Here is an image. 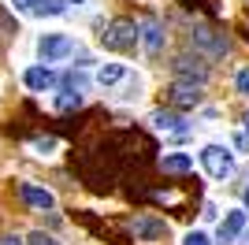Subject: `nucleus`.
I'll return each mask as SVG.
<instances>
[{
  "label": "nucleus",
  "instance_id": "nucleus-18",
  "mask_svg": "<svg viewBox=\"0 0 249 245\" xmlns=\"http://www.w3.org/2000/svg\"><path fill=\"white\" fill-rule=\"evenodd\" d=\"M63 82H67V89H78V93H82V89H86V82H89V78H86L82 71H71V74H67Z\"/></svg>",
  "mask_w": 249,
  "mask_h": 245
},
{
  "label": "nucleus",
  "instance_id": "nucleus-10",
  "mask_svg": "<svg viewBox=\"0 0 249 245\" xmlns=\"http://www.w3.org/2000/svg\"><path fill=\"white\" fill-rule=\"evenodd\" d=\"M167 93H171V101L182 104V108H197V104H201V86H197V82H182V78H178Z\"/></svg>",
  "mask_w": 249,
  "mask_h": 245
},
{
  "label": "nucleus",
  "instance_id": "nucleus-15",
  "mask_svg": "<svg viewBox=\"0 0 249 245\" xmlns=\"http://www.w3.org/2000/svg\"><path fill=\"white\" fill-rule=\"evenodd\" d=\"M34 15H63L67 11V0H34Z\"/></svg>",
  "mask_w": 249,
  "mask_h": 245
},
{
  "label": "nucleus",
  "instance_id": "nucleus-24",
  "mask_svg": "<svg viewBox=\"0 0 249 245\" xmlns=\"http://www.w3.org/2000/svg\"><path fill=\"white\" fill-rule=\"evenodd\" d=\"M238 238H242V245H249V234H246V230H242V234H238Z\"/></svg>",
  "mask_w": 249,
  "mask_h": 245
},
{
  "label": "nucleus",
  "instance_id": "nucleus-5",
  "mask_svg": "<svg viewBox=\"0 0 249 245\" xmlns=\"http://www.w3.org/2000/svg\"><path fill=\"white\" fill-rule=\"evenodd\" d=\"M138 34H142L138 41H142V49H145V56H153V60H156V56L164 52V45H167V37H164V26H160L156 19H145Z\"/></svg>",
  "mask_w": 249,
  "mask_h": 245
},
{
  "label": "nucleus",
  "instance_id": "nucleus-7",
  "mask_svg": "<svg viewBox=\"0 0 249 245\" xmlns=\"http://www.w3.org/2000/svg\"><path fill=\"white\" fill-rule=\"evenodd\" d=\"M19 193H22V201L30 204L34 212H52V208H56V197H52L49 190H41V186H34V182H22Z\"/></svg>",
  "mask_w": 249,
  "mask_h": 245
},
{
  "label": "nucleus",
  "instance_id": "nucleus-21",
  "mask_svg": "<svg viewBox=\"0 0 249 245\" xmlns=\"http://www.w3.org/2000/svg\"><path fill=\"white\" fill-rule=\"evenodd\" d=\"M26 245H60V242H52V238L45 234V230H34V234L26 238Z\"/></svg>",
  "mask_w": 249,
  "mask_h": 245
},
{
  "label": "nucleus",
  "instance_id": "nucleus-25",
  "mask_svg": "<svg viewBox=\"0 0 249 245\" xmlns=\"http://www.w3.org/2000/svg\"><path fill=\"white\" fill-rule=\"evenodd\" d=\"M242 201H246V212H249V186H246V197H242Z\"/></svg>",
  "mask_w": 249,
  "mask_h": 245
},
{
  "label": "nucleus",
  "instance_id": "nucleus-4",
  "mask_svg": "<svg viewBox=\"0 0 249 245\" xmlns=\"http://www.w3.org/2000/svg\"><path fill=\"white\" fill-rule=\"evenodd\" d=\"M190 41H194V49L205 52V56H227V37L216 30H208V26H194V34H190Z\"/></svg>",
  "mask_w": 249,
  "mask_h": 245
},
{
  "label": "nucleus",
  "instance_id": "nucleus-20",
  "mask_svg": "<svg viewBox=\"0 0 249 245\" xmlns=\"http://www.w3.org/2000/svg\"><path fill=\"white\" fill-rule=\"evenodd\" d=\"M234 89H238V93H246V97H249V67H242V71L234 74Z\"/></svg>",
  "mask_w": 249,
  "mask_h": 245
},
{
  "label": "nucleus",
  "instance_id": "nucleus-22",
  "mask_svg": "<svg viewBox=\"0 0 249 245\" xmlns=\"http://www.w3.org/2000/svg\"><path fill=\"white\" fill-rule=\"evenodd\" d=\"M11 8H19V11H30V8H34V0H11Z\"/></svg>",
  "mask_w": 249,
  "mask_h": 245
},
{
  "label": "nucleus",
  "instance_id": "nucleus-11",
  "mask_svg": "<svg viewBox=\"0 0 249 245\" xmlns=\"http://www.w3.org/2000/svg\"><path fill=\"white\" fill-rule=\"evenodd\" d=\"M134 234L142 238V242H160V238H167V223H164V219H149V215H142V219H134Z\"/></svg>",
  "mask_w": 249,
  "mask_h": 245
},
{
  "label": "nucleus",
  "instance_id": "nucleus-2",
  "mask_svg": "<svg viewBox=\"0 0 249 245\" xmlns=\"http://www.w3.org/2000/svg\"><path fill=\"white\" fill-rule=\"evenodd\" d=\"M74 37L71 34H60V30H49L37 37V56H41V63H60L67 60V56H74Z\"/></svg>",
  "mask_w": 249,
  "mask_h": 245
},
{
  "label": "nucleus",
  "instance_id": "nucleus-26",
  "mask_svg": "<svg viewBox=\"0 0 249 245\" xmlns=\"http://www.w3.org/2000/svg\"><path fill=\"white\" fill-rule=\"evenodd\" d=\"M67 4H93V0H67Z\"/></svg>",
  "mask_w": 249,
  "mask_h": 245
},
{
  "label": "nucleus",
  "instance_id": "nucleus-27",
  "mask_svg": "<svg viewBox=\"0 0 249 245\" xmlns=\"http://www.w3.org/2000/svg\"><path fill=\"white\" fill-rule=\"evenodd\" d=\"M246 130H249V115H246Z\"/></svg>",
  "mask_w": 249,
  "mask_h": 245
},
{
  "label": "nucleus",
  "instance_id": "nucleus-12",
  "mask_svg": "<svg viewBox=\"0 0 249 245\" xmlns=\"http://www.w3.org/2000/svg\"><path fill=\"white\" fill-rule=\"evenodd\" d=\"M149 122H153L156 130H164V134H186V122L178 119L175 112H153Z\"/></svg>",
  "mask_w": 249,
  "mask_h": 245
},
{
  "label": "nucleus",
  "instance_id": "nucleus-19",
  "mask_svg": "<svg viewBox=\"0 0 249 245\" xmlns=\"http://www.w3.org/2000/svg\"><path fill=\"white\" fill-rule=\"evenodd\" d=\"M182 245H212V238H208L205 230H190V234L182 238Z\"/></svg>",
  "mask_w": 249,
  "mask_h": 245
},
{
  "label": "nucleus",
  "instance_id": "nucleus-6",
  "mask_svg": "<svg viewBox=\"0 0 249 245\" xmlns=\"http://www.w3.org/2000/svg\"><path fill=\"white\" fill-rule=\"evenodd\" d=\"M171 67H175V74L182 82H197V86H205V82H208V67L197 60V56H194V60H190V56H178Z\"/></svg>",
  "mask_w": 249,
  "mask_h": 245
},
{
  "label": "nucleus",
  "instance_id": "nucleus-14",
  "mask_svg": "<svg viewBox=\"0 0 249 245\" xmlns=\"http://www.w3.org/2000/svg\"><path fill=\"white\" fill-rule=\"evenodd\" d=\"M160 167H164L167 175H182V171H190V167H194V160H190L186 153H167L164 160H160Z\"/></svg>",
  "mask_w": 249,
  "mask_h": 245
},
{
  "label": "nucleus",
  "instance_id": "nucleus-17",
  "mask_svg": "<svg viewBox=\"0 0 249 245\" xmlns=\"http://www.w3.org/2000/svg\"><path fill=\"white\" fill-rule=\"evenodd\" d=\"M30 149H34L37 156H52L56 149H60V141H56V138H37V141H34Z\"/></svg>",
  "mask_w": 249,
  "mask_h": 245
},
{
  "label": "nucleus",
  "instance_id": "nucleus-13",
  "mask_svg": "<svg viewBox=\"0 0 249 245\" xmlns=\"http://www.w3.org/2000/svg\"><path fill=\"white\" fill-rule=\"evenodd\" d=\"M93 78L101 82V86H115V82L126 78V67H123V63H104V67H97Z\"/></svg>",
  "mask_w": 249,
  "mask_h": 245
},
{
  "label": "nucleus",
  "instance_id": "nucleus-9",
  "mask_svg": "<svg viewBox=\"0 0 249 245\" xmlns=\"http://www.w3.org/2000/svg\"><path fill=\"white\" fill-rule=\"evenodd\" d=\"M242 230H246V208H231L219 219V242H234Z\"/></svg>",
  "mask_w": 249,
  "mask_h": 245
},
{
  "label": "nucleus",
  "instance_id": "nucleus-23",
  "mask_svg": "<svg viewBox=\"0 0 249 245\" xmlns=\"http://www.w3.org/2000/svg\"><path fill=\"white\" fill-rule=\"evenodd\" d=\"M0 245H26L22 238H0Z\"/></svg>",
  "mask_w": 249,
  "mask_h": 245
},
{
  "label": "nucleus",
  "instance_id": "nucleus-8",
  "mask_svg": "<svg viewBox=\"0 0 249 245\" xmlns=\"http://www.w3.org/2000/svg\"><path fill=\"white\" fill-rule=\"evenodd\" d=\"M22 82H26V89L45 93V89H52V86H56V74H52L45 63H34V67H26V71H22Z\"/></svg>",
  "mask_w": 249,
  "mask_h": 245
},
{
  "label": "nucleus",
  "instance_id": "nucleus-1",
  "mask_svg": "<svg viewBox=\"0 0 249 245\" xmlns=\"http://www.w3.org/2000/svg\"><path fill=\"white\" fill-rule=\"evenodd\" d=\"M138 26L130 19H115V22H108V30L101 34V45L108 52H134L138 49Z\"/></svg>",
  "mask_w": 249,
  "mask_h": 245
},
{
  "label": "nucleus",
  "instance_id": "nucleus-3",
  "mask_svg": "<svg viewBox=\"0 0 249 245\" xmlns=\"http://www.w3.org/2000/svg\"><path fill=\"white\" fill-rule=\"evenodd\" d=\"M201 167H205L216 182H223V178L234 175V153L223 149V145H205V149H201Z\"/></svg>",
  "mask_w": 249,
  "mask_h": 245
},
{
  "label": "nucleus",
  "instance_id": "nucleus-16",
  "mask_svg": "<svg viewBox=\"0 0 249 245\" xmlns=\"http://www.w3.org/2000/svg\"><path fill=\"white\" fill-rule=\"evenodd\" d=\"M82 101H86V97H82L78 89H67V93H60V97H56L52 104H56L60 112H71V108H82Z\"/></svg>",
  "mask_w": 249,
  "mask_h": 245
}]
</instances>
